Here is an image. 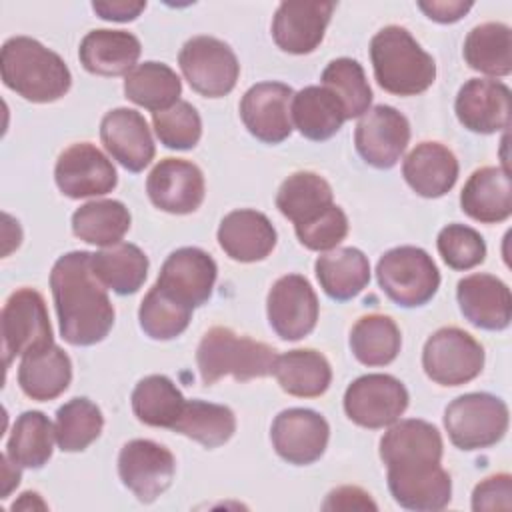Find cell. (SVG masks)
Wrapping results in <instances>:
<instances>
[{"mask_svg":"<svg viewBox=\"0 0 512 512\" xmlns=\"http://www.w3.org/2000/svg\"><path fill=\"white\" fill-rule=\"evenodd\" d=\"M512 478L510 474H494L482 480L472 492V510H510Z\"/></svg>","mask_w":512,"mask_h":512,"instance_id":"cell-48","label":"cell"},{"mask_svg":"<svg viewBox=\"0 0 512 512\" xmlns=\"http://www.w3.org/2000/svg\"><path fill=\"white\" fill-rule=\"evenodd\" d=\"M100 140L126 170L140 172L154 158V140L144 116L132 108H114L100 122Z\"/></svg>","mask_w":512,"mask_h":512,"instance_id":"cell-19","label":"cell"},{"mask_svg":"<svg viewBox=\"0 0 512 512\" xmlns=\"http://www.w3.org/2000/svg\"><path fill=\"white\" fill-rule=\"evenodd\" d=\"M406 408L408 390L390 374H364L356 378L344 394V410L348 418L364 428L390 426Z\"/></svg>","mask_w":512,"mask_h":512,"instance_id":"cell-10","label":"cell"},{"mask_svg":"<svg viewBox=\"0 0 512 512\" xmlns=\"http://www.w3.org/2000/svg\"><path fill=\"white\" fill-rule=\"evenodd\" d=\"M100 408L88 398H72L56 412V442L62 452L86 450L102 432Z\"/></svg>","mask_w":512,"mask_h":512,"instance_id":"cell-42","label":"cell"},{"mask_svg":"<svg viewBox=\"0 0 512 512\" xmlns=\"http://www.w3.org/2000/svg\"><path fill=\"white\" fill-rule=\"evenodd\" d=\"M182 92L178 74L164 62H142L124 80V94L130 102L154 112L172 108Z\"/></svg>","mask_w":512,"mask_h":512,"instance_id":"cell-33","label":"cell"},{"mask_svg":"<svg viewBox=\"0 0 512 512\" xmlns=\"http://www.w3.org/2000/svg\"><path fill=\"white\" fill-rule=\"evenodd\" d=\"M152 124L158 140L172 150H190L202 136L200 114L186 100H178L168 110L154 112Z\"/></svg>","mask_w":512,"mask_h":512,"instance_id":"cell-45","label":"cell"},{"mask_svg":"<svg viewBox=\"0 0 512 512\" xmlns=\"http://www.w3.org/2000/svg\"><path fill=\"white\" fill-rule=\"evenodd\" d=\"M174 472L172 452L152 440H130L118 454L120 480L140 502H154L164 494L174 480Z\"/></svg>","mask_w":512,"mask_h":512,"instance_id":"cell-11","label":"cell"},{"mask_svg":"<svg viewBox=\"0 0 512 512\" xmlns=\"http://www.w3.org/2000/svg\"><path fill=\"white\" fill-rule=\"evenodd\" d=\"M72 380V362L60 346L22 356L18 366V384L32 400L58 398Z\"/></svg>","mask_w":512,"mask_h":512,"instance_id":"cell-32","label":"cell"},{"mask_svg":"<svg viewBox=\"0 0 512 512\" xmlns=\"http://www.w3.org/2000/svg\"><path fill=\"white\" fill-rule=\"evenodd\" d=\"M438 252L454 270H470L484 262L486 242L470 226L448 224L438 234Z\"/></svg>","mask_w":512,"mask_h":512,"instance_id":"cell-46","label":"cell"},{"mask_svg":"<svg viewBox=\"0 0 512 512\" xmlns=\"http://www.w3.org/2000/svg\"><path fill=\"white\" fill-rule=\"evenodd\" d=\"M294 92L282 82H260L246 90L240 102V118L248 132L266 142L278 144L292 132L290 104Z\"/></svg>","mask_w":512,"mask_h":512,"instance_id":"cell-17","label":"cell"},{"mask_svg":"<svg viewBox=\"0 0 512 512\" xmlns=\"http://www.w3.org/2000/svg\"><path fill=\"white\" fill-rule=\"evenodd\" d=\"M192 310L188 304H182L180 300L166 294L156 284L146 292L140 310L138 320L142 330L154 338V340H172L180 336L192 318Z\"/></svg>","mask_w":512,"mask_h":512,"instance_id":"cell-43","label":"cell"},{"mask_svg":"<svg viewBox=\"0 0 512 512\" xmlns=\"http://www.w3.org/2000/svg\"><path fill=\"white\" fill-rule=\"evenodd\" d=\"M92 270L106 288L126 296L138 292L144 284L148 258L136 244L118 242L92 254Z\"/></svg>","mask_w":512,"mask_h":512,"instance_id":"cell-35","label":"cell"},{"mask_svg":"<svg viewBox=\"0 0 512 512\" xmlns=\"http://www.w3.org/2000/svg\"><path fill=\"white\" fill-rule=\"evenodd\" d=\"M464 60L472 70L490 76L512 72V32L502 22L472 28L464 40Z\"/></svg>","mask_w":512,"mask_h":512,"instance_id":"cell-37","label":"cell"},{"mask_svg":"<svg viewBox=\"0 0 512 512\" xmlns=\"http://www.w3.org/2000/svg\"><path fill=\"white\" fill-rule=\"evenodd\" d=\"M146 192L156 208L170 214H190L204 200V176L188 160L164 158L148 174Z\"/></svg>","mask_w":512,"mask_h":512,"instance_id":"cell-18","label":"cell"},{"mask_svg":"<svg viewBox=\"0 0 512 512\" xmlns=\"http://www.w3.org/2000/svg\"><path fill=\"white\" fill-rule=\"evenodd\" d=\"M418 8L436 22L448 24L460 20L470 8L472 2H462V0H432V2H418Z\"/></svg>","mask_w":512,"mask_h":512,"instance_id":"cell-50","label":"cell"},{"mask_svg":"<svg viewBox=\"0 0 512 512\" xmlns=\"http://www.w3.org/2000/svg\"><path fill=\"white\" fill-rule=\"evenodd\" d=\"M146 8V2H128V0H100L92 2V10L104 18L114 22H128L140 16V12Z\"/></svg>","mask_w":512,"mask_h":512,"instance_id":"cell-51","label":"cell"},{"mask_svg":"<svg viewBox=\"0 0 512 512\" xmlns=\"http://www.w3.org/2000/svg\"><path fill=\"white\" fill-rule=\"evenodd\" d=\"M400 330L390 316H362L350 332V348L358 362L366 366H386L400 352Z\"/></svg>","mask_w":512,"mask_h":512,"instance_id":"cell-40","label":"cell"},{"mask_svg":"<svg viewBox=\"0 0 512 512\" xmlns=\"http://www.w3.org/2000/svg\"><path fill=\"white\" fill-rule=\"evenodd\" d=\"M444 426L460 450H480L502 440L508 430V406L486 392L462 394L446 406Z\"/></svg>","mask_w":512,"mask_h":512,"instance_id":"cell-6","label":"cell"},{"mask_svg":"<svg viewBox=\"0 0 512 512\" xmlns=\"http://www.w3.org/2000/svg\"><path fill=\"white\" fill-rule=\"evenodd\" d=\"M314 268L322 290L338 302L358 296L370 282V262L362 250L352 246L318 256Z\"/></svg>","mask_w":512,"mask_h":512,"instance_id":"cell-30","label":"cell"},{"mask_svg":"<svg viewBox=\"0 0 512 512\" xmlns=\"http://www.w3.org/2000/svg\"><path fill=\"white\" fill-rule=\"evenodd\" d=\"M456 116L464 128L492 134L510 126V88L498 80L472 78L456 96Z\"/></svg>","mask_w":512,"mask_h":512,"instance_id":"cell-20","label":"cell"},{"mask_svg":"<svg viewBox=\"0 0 512 512\" xmlns=\"http://www.w3.org/2000/svg\"><path fill=\"white\" fill-rule=\"evenodd\" d=\"M130 228V212L118 200H94L72 214V232L94 246L118 244Z\"/></svg>","mask_w":512,"mask_h":512,"instance_id":"cell-39","label":"cell"},{"mask_svg":"<svg viewBox=\"0 0 512 512\" xmlns=\"http://www.w3.org/2000/svg\"><path fill=\"white\" fill-rule=\"evenodd\" d=\"M0 324L6 368L12 358L42 352L54 344L46 302L32 288H20L8 296Z\"/></svg>","mask_w":512,"mask_h":512,"instance_id":"cell-7","label":"cell"},{"mask_svg":"<svg viewBox=\"0 0 512 512\" xmlns=\"http://www.w3.org/2000/svg\"><path fill=\"white\" fill-rule=\"evenodd\" d=\"M422 366L430 380L442 386H460L474 380L484 368V348L468 332L446 326L424 344Z\"/></svg>","mask_w":512,"mask_h":512,"instance_id":"cell-8","label":"cell"},{"mask_svg":"<svg viewBox=\"0 0 512 512\" xmlns=\"http://www.w3.org/2000/svg\"><path fill=\"white\" fill-rule=\"evenodd\" d=\"M294 230L308 250H334L348 234V218L340 206L332 204L318 218L308 224L294 226Z\"/></svg>","mask_w":512,"mask_h":512,"instance_id":"cell-47","label":"cell"},{"mask_svg":"<svg viewBox=\"0 0 512 512\" xmlns=\"http://www.w3.org/2000/svg\"><path fill=\"white\" fill-rule=\"evenodd\" d=\"M334 8V2H282L272 20L274 42L290 54L316 50Z\"/></svg>","mask_w":512,"mask_h":512,"instance_id":"cell-21","label":"cell"},{"mask_svg":"<svg viewBox=\"0 0 512 512\" xmlns=\"http://www.w3.org/2000/svg\"><path fill=\"white\" fill-rule=\"evenodd\" d=\"M272 374L284 392L298 398L320 396L332 382V368L328 360L310 348L288 350L276 356Z\"/></svg>","mask_w":512,"mask_h":512,"instance_id":"cell-31","label":"cell"},{"mask_svg":"<svg viewBox=\"0 0 512 512\" xmlns=\"http://www.w3.org/2000/svg\"><path fill=\"white\" fill-rule=\"evenodd\" d=\"M268 322L282 340L308 336L318 320V298L300 274H286L274 282L266 300Z\"/></svg>","mask_w":512,"mask_h":512,"instance_id":"cell-12","label":"cell"},{"mask_svg":"<svg viewBox=\"0 0 512 512\" xmlns=\"http://www.w3.org/2000/svg\"><path fill=\"white\" fill-rule=\"evenodd\" d=\"M456 298L464 318L484 330H504L512 320L510 288L492 274H470L458 282Z\"/></svg>","mask_w":512,"mask_h":512,"instance_id":"cell-23","label":"cell"},{"mask_svg":"<svg viewBox=\"0 0 512 512\" xmlns=\"http://www.w3.org/2000/svg\"><path fill=\"white\" fill-rule=\"evenodd\" d=\"M186 400L176 384L164 374L142 378L132 392V410L136 418L154 428H174Z\"/></svg>","mask_w":512,"mask_h":512,"instance_id":"cell-38","label":"cell"},{"mask_svg":"<svg viewBox=\"0 0 512 512\" xmlns=\"http://www.w3.org/2000/svg\"><path fill=\"white\" fill-rule=\"evenodd\" d=\"M56 430L46 414L38 410L22 412L10 432L6 456L22 468H42L54 450Z\"/></svg>","mask_w":512,"mask_h":512,"instance_id":"cell-36","label":"cell"},{"mask_svg":"<svg viewBox=\"0 0 512 512\" xmlns=\"http://www.w3.org/2000/svg\"><path fill=\"white\" fill-rule=\"evenodd\" d=\"M54 178L60 192L74 200L108 194L118 182L112 162L90 142L68 146L58 156Z\"/></svg>","mask_w":512,"mask_h":512,"instance_id":"cell-13","label":"cell"},{"mask_svg":"<svg viewBox=\"0 0 512 512\" xmlns=\"http://www.w3.org/2000/svg\"><path fill=\"white\" fill-rule=\"evenodd\" d=\"M214 258L194 246L174 250L162 264L156 286L190 308L202 306L212 296L216 282Z\"/></svg>","mask_w":512,"mask_h":512,"instance_id":"cell-16","label":"cell"},{"mask_svg":"<svg viewBox=\"0 0 512 512\" xmlns=\"http://www.w3.org/2000/svg\"><path fill=\"white\" fill-rule=\"evenodd\" d=\"M462 210L484 224L504 222L512 214V186L506 168L484 166L472 172L460 194Z\"/></svg>","mask_w":512,"mask_h":512,"instance_id":"cell-27","label":"cell"},{"mask_svg":"<svg viewBox=\"0 0 512 512\" xmlns=\"http://www.w3.org/2000/svg\"><path fill=\"white\" fill-rule=\"evenodd\" d=\"M290 118L304 138L322 142L340 130L346 114L340 100L326 86H306L294 94Z\"/></svg>","mask_w":512,"mask_h":512,"instance_id":"cell-29","label":"cell"},{"mask_svg":"<svg viewBox=\"0 0 512 512\" xmlns=\"http://www.w3.org/2000/svg\"><path fill=\"white\" fill-rule=\"evenodd\" d=\"M140 40L126 30H92L78 48L82 66L98 76L128 74L140 58Z\"/></svg>","mask_w":512,"mask_h":512,"instance_id":"cell-28","label":"cell"},{"mask_svg":"<svg viewBox=\"0 0 512 512\" xmlns=\"http://www.w3.org/2000/svg\"><path fill=\"white\" fill-rule=\"evenodd\" d=\"M270 438L282 460L306 466L324 454L330 438V426L326 418L314 410L288 408L274 418Z\"/></svg>","mask_w":512,"mask_h":512,"instance_id":"cell-14","label":"cell"},{"mask_svg":"<svg viewBox=\"0 0 512 512\" xmlns=\"http://www.w3.org/2000/svg\"><path fill=\"white\" fill-rule=\"evenodd\" d=\"M408 186L424 198H440L458 180V160L440 142H420L402 164Z\"/></svg>","mask_w":512,"mask_h":512,"instance_id":"cell-26","label":"cell"},{"mask_svg":"<svg viewBox=\"0 0 512 512\" xmlns=\"http://www.w3.org/2000/svg\"><path fill=\"white\" fill-rule=\"evenodd\" d=\"M370 60L376 82L390 94L416 96L436 78L432 56L402 26H386L372 38Z\"/></svg>","mask_w":512,"mask_h":512,"instance_id":"cell-3","label":"cell"},{"mask_svg":"<svg viewBox=\"0 0 512 512\" xmlns=\"http://www.w3.org/2000/svg\"><path fill=\"white\" fill-rule=\"evenodd\" d=\"M276 350L248 336H238L226 326L210 328L196 350V364L206 386L222 376H234L240 382L272 374Z\"/></svg>","mask_w":512,"mask_h":512,"instance_id":"cell-4","label":"cell"},{"mask_svg":"<svg viewBox=\"0 0 512 512\" xmlns=\"http://www.w3.org/2000/svg\"><path fill=\"white\" fill-rule=\"evenodd\" d=\"M410 140V124L392 106H374L362 114L354 144L358 154L374 168H392L404 154Z\"/></svg>","mask_w":512,"mask_h":512,"instance_id":"cell-15","label":"cell"},{"mask_svg":"<svg viewBox=\"0 0 512 512\" xmlns=\"http://www.w3.org/2000/svg\"><path fill=\"white\" fill-rule=\"evenodd\" d=\"M380 458L386 468L440 464L442 436L426 420H400L380 440Z\"/></svg>","mask_w":512,"mask_h":512,"instance_id":"cell-24","label":"cell"},{"mask_svg":"<svg viewBox=\"0 0 512 512\" xmlns=\"http://www.w3.org/2000/svg\"><path fill=\"white\" fill-rule=\"evenodd\" d=\"M0 70L2 80L10 90L38 104L62 98L72 84L66 62L28 36H14L4 42Z\"/></svg>","mask_w":512,"mask_h":512,"instance_id":"cell-2","label":"cell"},{"mask_svg":"<svg viewBox=\"0 0 512 512\" xmlns=\"http://www.w3.org/2000/svg\"><path fill=\"white\" fill-rule=\"evenodd\" d=\"M174 432L184 434L206 448L222 446L236 432V416L228 406L204 400H186Z\"/></svg>","mask_w":512,"mask_h":512,"instance_id":"cell-41","label":"cell"},{"mask_svg":"<svg viewBox=\"0 0 512 512\" xmlns=\"http://www.w3.org/2000/svg\"><path fill=\"white\" fill-rule=\"evenodd\" d=\"M376 278L384 294L404 308L426 304L440 286V272L434 260L416 246H398L382 254Z\"/></svg>","mask_w":512,"mask_h":512,"instance_id":"cell-5","label":"cell"},{"mask_svg":"<svg viewBox=\"0 0 512 512\" xmlns=\"http://www.w3.org/2000/svg\"><path fill=\"white\" fill-rule=\"evenodd\" d=\"M218 244L236 262H258L274 250L276 230L262 212L242 208L222 218Z\"/></svg>","mask_w":512,"mask_h":512,"instance_id":"cell-25","label":"cell"},{"mask_svg":"<svg viewBox=\"0 0 512 512\" xmlns=\"http://www.w3.org/2000/svg\"><path fill=\"white\" fill-rule=\"evenodd\" d=\"M322 86H326L342 104L346 120L368 112L372 90L364 68L352 58H336L322 72Z\"/></svg>","mask_w":512,"mask_h":512,"instance_id":"cell-44","label":"cell"},{"mask_svg":"<svg viewBox=\"0 0 512 512\" xmlns=\"http://www.w3.org/2000/svg\"><path fill=\"white\" fill-rule=\"evenodd\" d=\"M50 288L62 338L72 346H92L108 336L114 308L92 270V254L74 250L60 256L50 272Z\"/></svg>","mask_w":512,"mask_h":512,"instance_id":"cell-1","label":"cell"},{"mask_svg":"<svg viewBox=\"0 0 512 512\" xmlns=\"http://www.w3.org/2000/svg\"><path fill=\"white\" fill-rule=\"evenodd\" d=\"M12 510H46V504L42 502V498L36 494V492H24L20 494V498L12 504Z\"/></svg>","mask_w":512,"mask_h":512,"instance_id":"cell-53","label":"cell"},{"mask_svg":"<svg viewBox=\"0 0 512 512\" xmlns=\"http://www.w3.org/2000/svg\"><path fill=\"white\" fill-rule=\"evenodd\" d=\"M20 468L18 464H14L6 454H2V478H4V486H2V498H6L14 486H18L20 482Z\"/></svg>","mask_w":512,"mask_h":512,"instance_id":"cell-52","label":"cell"},{"mask_svg":"<svg viewBox=\"0 0 512 512\" xmlns=\"http://www.w3.org/2000/svg\"><path fill=\"white\" fill-rule=\"evenodd\" d=\"M178 64L192 90L208 98L232 92L240 74L232 48L214 36L190 38L178 54Z\"/></svg>","mask_w":512,"mask_h":512,"instance_id":"cell-9","label":"cell"},{"mask_svg":"<svg viewBox=\"0 0 512 512\" xmlns=\"http://www.w3.org/2000/svg\"><path fill=\"white\" fill-rule=\"evenodd\" d=\"M324 510H376V502L358 486H340L332 490L324 504Z\"/></svg>","mask_w":512,"mask_h":512,"instance_id":"cell-49","label":"cell"},{"mask_svg":"<svg viewBox=\"0 0 512 512\" xmlns=\"http://www.w3.org/2000/svg\"><path fill=\"white\" fill-rule=\"evenodd\" d=\"M388 488L402 508L416 512L442 510L452 498V480L440 464L388 468Z\"/></svg>","mask_w":512,"mask_h":512,"instance_id":"cell-22","label":"cell"},{"mask_svg":"<svg viewBox=\"0 0 512 512\" xmlns=\"http://www.w3.org/2000/svg\"><path fill=\"white\" fill-rule=\"evenodd\" d=\"M332 198V188L322 176L314 172H294L282 182L276 194V206L282 216L292 220L294 226H300L326 212L334 204Z\"/></svg>","mask_w":512,"mask_h":512,"instance_id":"cell-34","label":"cell"}]
</instances>
